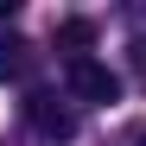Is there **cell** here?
I'll list each match as a JSON object with an SVG mask.
<instances>
[{"mask_svg": "<svg viewBox=\"0 0 146 146\" xmlns=\"http://www.w3.org/2000/svg\"><path fill=\"white\" fill-rule=\"evenodd\" d=\"M64 83H70V95H83V102H121V76H114L102 57L64 64Z\"/></svg>", "mask_w": 146, "mask_h": 146, "instance_id": "obj_1", "label": "cell"}, {"mask_svg": "<svg viewBox=\"0 0 146 146\" xmlns=\"http://www.w3.org/2000/svg\"><path fill=\"white\" fill-rule=\"evenodd\" d=\"M26 114H32V127H38L44 140H70V133H76V114H70L57 95H44V89L26 95Z\"/></svg>", "mask_w": 146, "mask_h": 146, "instance_id": "obj_2", "label": "cell"}, {"mask_svg": "<svg viewBox=\"0 0 146 146\" xmlns=\"http://www.w3.org/2000/svg\"><path fill=\"white\" fill-rule=\"evenodd\" d=\"M32 64H38V51H32L26 38H7V44H0V83H26Z\"/></svg>", "mask_w": 146, "mask_h": 146, "instance_id": "obj_3", "label": "cell"}, {"mask_svg": "<svg viewBox=\"0 0 146 146\" xmlns=\"http://www.w3.org/2000/svg\"><path fill=\"white\" fill-rule=\"evenodd\" d=\"M89 44H95V26H89V19H64V26H57V51H64V64L89 57Z\"/></svg>", "mask_w": 146, "mask_h": 146, "instance_id": "obj_4", "label": "cell"}, {"mask_svg": "<svg viewBox=\"0 0 146 146\" xmlns=\"http://www.w3.org/2000/svg\"><path fill=\"white\" fill-rule=\"evenodd\" d=\"M127 57H133V76L146 83V38H133V51H127Z\"/></svg>", "mask_w": 146, "mask_h": 146, "instance_id": "obj_5", "label": "cell"}, {"mask_svg": "<svg viewBox=\"0 0 146 146\" xmlns=\"http://www.w3.org/2000/svg\"><path fill=\"white\" fill-rule=\"evenodd\" d=\"M133 146H146V133H140V140H133Z\"/></svg>", "mask_w": 146, "mask_h": 146, "instance_id": "obj_6", "label": "cell"}]
</instances>
